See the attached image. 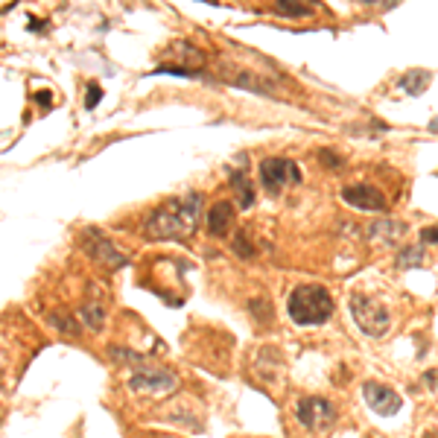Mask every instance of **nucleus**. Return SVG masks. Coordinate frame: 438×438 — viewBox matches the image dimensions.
I'll return each mask as SVG.
<instances>
[{"label":"nucleus","instance_id":"nucleus-9","mask_svg":"<svg viewBox=\"0 0 438 438\" xmlns=\"http://www.w3.org/2000/svg\"><path fill=\"white\" fill-rule=\"evenodd\" d=\"M362 397H365V404H368L377 415H397L400 409H404V397H400L395 388H388L383 383H365L362 386Z\"/></svg>","mask_w":438,"mask_h":438},{"label":"nucleus","instance_id":"nucleus-18","mask_svg":"<svg viewBox=\"0 0 438 438\" xmlns=\"http://www.w3.org/2000/svg\"><path fill=\"white\" fill-rule=\"evenodd\" d=\"M395 263L400 266V269H415V266H421V263H424V246L418 242V246H406V249H400Z\"/></svg>","mask_w":438,"mask_h":438},{"label":"nucleus","instance_id":"nucleus-5","mask_svg":"<svg viewBox=\"0 0 438 438\" xmlns=\"http://www.w3.org/2000/svg\"><path fill=\"white\" fill-rule=\"evenodd\" d=\"M295 418H298V424L304 430L322 432L327 427H333L336 409H333L331 400H324V397H301L298 406H295Z\"/></svg>","mask_w":438,"mask_h":438},{"label":"nucleus","instance_id":"nucleus-12","mask_svg":"<svg viewBox=\"0 0 438 438\" xmlns=\"http://www.w3.org/2000/svg\"><path fill=\"white\" fill-rule=\"evenodd\" d=\"M231 225H234V205L231 202H216L208 211V231L213 237H225Z\"/></svg>","mask_w":438,"mask_h":438},{"label":"nucleus","instance_id":"nucleus-21","mask_svg":"<svg viewBox=\"0 0 438 438\" xmlns=\"http://www.w3.org/2000/svg\"><path fill=\"white\" fill-rule=\"evenodd\" d=\"M421 246H438V225H430L421 231Z\"/></svg>","mask_w":438,"mask_h":438},{"label":"nucleus","instance_id":"nucleus-26","mask_svg":"<svg viewBox=\"0 0 438 438\" xmlns=\"http://www.w3.org/2000/svg\"><path fill=\"white\" fill-rule=\"evenodd\" d=\"M50 100H53L50 91H39V94H35V103H39V105H50Z\"/></svg>","mask_w":438,"mask_h":438},{"label":"nucleus","instance_id":"nucleus-8","mask_svg":"<svg viewBox=\"0 0 438 438\" xmlns=\"http://www.w3.org/2000/svg\"><path fill=\"white\" fill-rule=\"evenodd\" d=\"M85 251L94 258V263L105 266V269H123V266H129L126 254L117 251L114 242H108L100 231H88V234H85Z\"/></svg>","mask_w":438,"mask_h":438},{"label":"nucleus","instance_id":"nucleus-20","mask_svg":"<svg viewBox=\"0 0 438 438\" xmlns=\"http://www.w3.org/2000/svg\"><path fill=\"white\" fill-rule=\"evenodd\" d=\"M231 249H234V251L240 254V258H246V260L254 254V249L249 246V237H246V234H237V237H234V242H231Z\"/></svg>","mask_w":438,"mask_h":438},{"label":"nucleus","instance_id":"nucleus-2","mask_svg":"<svg viewBox=\"0 0 438 438\" xmlns=\"http://www.w3.org/2000/svg\"><path fill=\"white\" fill-rule=\"evenodd\" d=\"M286 313H289V319L301 327L324 324L333 315V298L322 284H301L289 292Z\"/></svg>","mask_w":438,"mask_h":438},{"label":"nucleus","instance_id":"nucleus-7","mask_svg":"<svg viewBox=\"0 0 438 438\" xmlns=\"http://www.w3.org/2000/svg\"><path fill=\"white\" fill-rule=\"evenodd\" d=\"M176 386H178L176 374H169V371H164V368H140L138 374L129 377V388H132V392L155 395V397L176 392Z\"/></svg>","mask_w":438,"mask_h":438},{"label":"nucleus","instance_id":"nucleus-22","mask_svg":"<svg viewBox=\"0 0 438 438\" xmlns=\"http://www.w3.org/2000/svg\"><path fill=\"white\" fill-rule=\"evenodd\" d=\"M319 158H322V164L333 167V169H339V167H342V158H339L333 149H322V152H319Z\"/></svg>","mask_w":438,"mask_h":438},{"label":"nucleus","instance_id":"nucleus-15","mask_svg":"<svg viewBox=\"0 0 438 438\" xmlns=\"http://www.w3.org/2000/svg\"><path fill=\"white\" fill-rule=\"evenodd\" d=\"M231 187H234V196H237L240 208H251L254 205V185L249 181V176L242 173V169H234V173H231Z\"/></svg>","mask_w":438,"mask_h":438},{"label":"nucleus","instance_id":"nucleus-4","mask_svg":"<svg viewBox=\"0 0 438 438\" xmlns=\"http://www.w3.org/2000/svg\"><path fill=\"white\" fill-rule=\"evenodd\" d=\"M258 173H260V185H263V190L269 193V196H281V190L286 185H298V181H301L298 164L289 161V158H278V155L263 158Z\"/></svg>","mask_w":438,"mask_h":438},{"label":"nucleus","instance_id":"nucleus-14","mask_svg":"<svg viewBox=\"0 0 438 438\" xmlns=\"http://www.w3.org/2000/svg\"><path fill=\"white\" fill-rule=\"evenodd\" d=\"M406 231V225L404 222H392V219H377V222L368 228V237L374 240V242H395L400 234Z\"/></svg>","mask_w":438,"mask_h":438},{"label":"nucleus","instance_id":"nucleus-13","mask_svg":"<svg viewBox=\"0 0 438 438\" xmlns=\"http://www.w3.org/2000/svg\"><path fill=\"white\" fill-rule=\"evenodd\" d=\"M222 76L228 85H237V88H246V91H254V94H272V88L266 82H260V76H254V73L242 70V67H222Z\"/></svg>","mask_w":438,"mask_h":438},{"label":"nucleus","instance_id":"nucleus-16","mask_svg":"<svg viewBox=\"0 0 438 438\" xmlns=\"http://www.w3.org/2000/svg\"><path fill=\"white\" fill-rule=\"evenodd\" d=\"M427 85H430V73L427 70H409L404 79H400V88H404L406 94L412 96H418L421 91H427Z\"/></svg>","mask_w":438,"mask_h":438},{"label":"nucleus","instance_id":"nucleus-17","mask_svg":"<svg viewBox=\"0 0 438 438\" xmlns=\"http://www.w3.org/2000/svg\"><path fill=\"white\" fill-rule=\"evenodd\" d=\"M79 319L85 322V327H91V331H103V324H105V313L100 304H85V307L79 310Z\"/></svg>","mask_w":438,"mask_h":438},{"label":"nucleus","instance_id":"nucleus-25","mask_svg":"<svg viewBox=\"0 0 438 438\" xmlns=\"http://www.w3.org/2000/svg\"><path fill=\"white\" fill-rule=\"evenodd\" d=\"M357 3H365V6H380V9H392L397 6L400 0H357Z\"/></svg>","mask_w":438,"mask_h":438},{"label":"nucleus","instance_id":"nucleus-27","mask_svg":"<svg viewBox=\"0 0 438 438\" xmlns=\"http://www.w3.org/2000/svg\"><path fill=\"white\" fill-rule=\"evenodd\" d=\"M205 3H213V6H216V3H219V0H205Z\"/></svg>","mask_w":438,"mask_h":438},{"label":"nucleus","instance_id":"nucleus-3","mask_svg":"<svg viewBox=\"0 0 438 438\" xmlns=\"http://www.w3.org/2000/svg\"><path fill=\"white\" fill-rule=\"evenodd\" d=\"M351 315H354L359 331L365 336H371V339L386 336V331L392 327V315H388V310L380 301L362 295V292H354V295H351Z\"/></svg>","mask_w":438,"mask_h":438},{"label":"nucleus","instance_id":"nucleus-23","mask_svg":"<svg viewBox=\"0 0 438 438\" xmlns=\"http://www.w3.org/2000/svg\"><path fill=\"white\" fill-rule=\"evenodd\" d=\"M100 100H103V88H100V85H88V100H85V105L96 108V105H100Z\"/></svg>","mask_w":438,"mask_h":438},{"label":"nucleus","instance_id":"nucleus-10","mask_svg":"<svg viewBox=\"0 0 438 438\" xmlns=\"http://www.w3.org/2000/svg\"><path fill=\"white\" fill-rule=\"evenodd\" d=\"M342 199L345 205H351V208L357 211H386V196L383 190H377L374 185H348L342 190Z\"/></svg>","mask_w":438,"mask_h":438},{"label":"nucleus","instance_id":"nucleus-1","mask_svg":"<svg viewBox=\"0 0 438 438\" xmlns=\"http://www.w3.org/2000/svg\"><path fill=\"white\" fill-rule=\"evenodd\" d=\"M199 216H202V193H185V196L167 199L143 222V237L146 240H187L196 231Z\"/></svg>","mask_w":438,"mask_h":438},{"label":"nucleus","instance_id":"nucleus-19","mask_svg":"<svg viewBox=\"0 0 438 438\" xmlns=\"http://www.w3.org/2000/svg\"><path fill=\"white\" fill-rule=\"evenodd\" d=\"M50 324L53 327H59V331H62L65 336H79V324H76V319H73L70 313H50Z\"/></svg>","mask_w":438,"mask_h":438},{"label":"nucleus","instance_id":"nucleus-24","mask_svg":"<svg viewBox=\"0 0 438 438\" xmlns=\"http://www.w3.org/2000/svg\"><path fill=\"white\" fill-rule=\"evenodd\" d=\"M424 386L427 388H432V392H438V368H430V371H424Z\"/></svg>","mask_w":438,"mask_h":438},{"label":"nucleus","instance_id":"nucleus-6","mask_svg":"<svg viewBox=\"0 0 438 438\" xmlns=\"http://www.w3.org/2000/svg\"><path fill=\"white\" fill-rule=\"evenodd\" d=\"M167 59H173V62H181L178 67L173 65H161L155 67V73H176V76H199L202 67H205V53L199 50L196 44L190 41H173L167 50Z\"/></svg>","mask_w":438,"mask_h":438},{"label":"nucleus","instance_id":"nucleus-11","mask_svg":"<svg viewBox=\"0 0 438 438\" xmlns=\"http://www.w3.org/2000/svg\"><path fill=\"white\" fill-rule=\"evenodd\" d=\"M322 9L319 0H275V15L298 21V18H313Z\"/></svg>","mask_w":438,"mask_h":438}]
</instances>
